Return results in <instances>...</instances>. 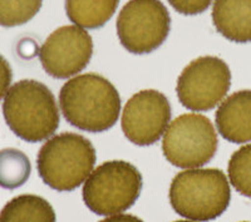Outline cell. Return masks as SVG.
<instances>
[{
    "label": "cell",
    "instance_id": "obj_1",
    "mask_svg": "<svg viewBox=\"0 0 251 222\" xmlns=\"http://www.w3.org/2000/svg\"><path fill=\"white\" fill-rule=\"evenodd\" d=\"M59 105L67 122L91 133L108 131L121 112V97L107 78L96 73L79 74L63 84Z\"/></svg>",
    "mask_w": 251,
    "mask_h": 222
},
{
    "label": "cell",
    "instance_id": "obj_2",
    "mask_svg": "<svg viewBox=\"0 0 251 222\" xmlns=\"http://www.w3.org/2000/svg\"><path fill=\"white\" fill-rule=\"evenodd\" d=\"M3 116L10 131L30 143L48 140L60 122L54 94L46 84L33 79L19 80L9 88Z\"/></svg>",
    "mask_w": 251,
    "mask_h": 222
},
{
    "label": "cell",
    "instance_id": "obj_3",
    "mask_svg": "<svg viewBox=\"0 0 251 222\" xmlns=\"http://www.w3.org/2000/svg\"><path fill=\"white\" fill-rule=\"evenodd\" d=\"M169 197L172 208L180 216L207 222L225 212L231 190L227 177L219 168H191L174 177Z\"/></svg>",
    "mask_w": 251,
    "mask_h": 222
},
{
    "label": "cell",
    "instance_id": "obj_4",
    "mask_svg": "<svg viewBox=\"0 0 251 222\" xmlns=\"http://www.w3.org/2000/svg\"><path fill=\"white\" fill-rule=\"evenodd\" d=\"M96 149L82 134L64 132L49 138L38 152L40 178L58 192H69L86 182L96 165Z\"/></svg>",
    "mask_w": 251,
    "mask_h": 222
},
{
    "label": "cell",
    "instance_id": "obj_5",
    "mask_svg": "<svg viewBox=\"0 0 251 222\" xmlns=\"http://www.w3.org/2000/svg\"><path fill=\"white\" fill-rule=\"evenodd\" d=\"M142 185V176L132 163L107 161L89 174L83 186L82 197L96 215L113 216L134 205Z\"/></svg>",
    "mask_w": 251,
    "mask_h": 222
},
{
    "label": "cell",
    "instance_id": "obj_6",
    "mask_svg": "<svg viewBox=\"0 0 251 222\" xmlns=\"http://www.w3.org/2000/svg\"><path fill=\"white\" fill-rule=\"evenodd\" d=\"M217 133L203 114L185 113L170 122L163 134V156L178 168H199L214 158Z\"/></svg>",
    "mask_w": 251,
    "mask_h": 222
},
{
    "label": "cell",
    "instance_id": "obj_7",
    "mask_svg": "<svg viewBox=\"0 0 251 222\" xmlns=\"http://www.w3.org/2000/svg\"><path fill=\"white\" fill-rule=\"evenodd\" d=\"M171 29V17L161 0H129L117 18L121 44L133 54L160 48Z\"/></svg>",
    "mask_w": 251,
    "mask_h": 222
},
{
    "label": "cell",
    "instance_id": "obj_8",
    "mask_svg": "<svg viewBox=\"0 0 251 222\" xmlns=\"http://www.w3.org/2000/svg\"><path fill=\"white\" fill-rule=\"evenodd\" d=\"M231 86V72L221 58L205 55L192 60L177 79L176 92L185 108L211 111L223 102Z\"/></svg>",
    "mask_w": 251,
    "mask_h": 222
},
{
    "label": "cell",
    "instance_id": "obj_9",
    "mask_svg": "<svg viewBox=\"0 0 251 222\" xmlns=\"http://www.w3.org/2000/svg\"><path fill=\"white\" fill-rule=\"evenodd\" d=\"M170 122L171 105L167 97L154 89H145L126 102L121 127L133 145L151 146L160 141Z\"/></svg>",
    "mask_w": 251,
    "mask_h": 222
},
{
    "label": "cell",
    "instance_id": "obj_10",
    "mask_svg": "<svg viewBox=\"0 0 251 222\" xmlns=\"http://www.w3.org/2000/svg\"><path fill=\"white\" fill-rule=\"evenodd\" d=\"M93 55V40L86 29L63 25L46 39L39 50L42 67L57 79L71 78L88 66Z\"/></svg>",
    "mask_w": 251,
    "mask_h": 222
},
{
    "label": "cell",
    "instance_id": "obj_11",
    "mask_svg": "<svg viewBox=\"0 0 251 222\" xmlns=\"http://www.w3.org/2000/svg\"><path fill=\"white\" fill-rule=\"evenodd\" d=\"M215 122L224 140L231 143L251 142V91H239L221 102Z\"/></svg>",
    "mask_w": 251,
    "mask_h": 222
},
{
    "label": "cell",
    "instance_id": "obj_12",
    "mask_svg": "<svg viewBox=\"0 0 251 222\" xmlns=\"http://www.w3.org/2000/svg\"><path fill=\"white\" fill-rule=\"evenodd\" d=\"M211 17L224 38L234 43L251 42V0H215Z\"/></svg>",
    "mask_w": 251,
    "mask_h": 222
},
{
    "label": "cell",
    "instance_id": "obj_13",
    "mask_svg": "<svg viewBox=\"0 0 251 222\" xmlns=\"http://www.w3.org/2000/svg\"><path fill=\"white\" fill-rule=\"evenodd\" d=\"M0 222H55V212L43 197L20 195L0 211Z\"/></svg>",
    "mask_w": 251,
    "mask_h": 222
},
{
    "label": "cell",
    "instance_id": "obj_14",
    "mask_svg": "<svg viewBox=\"0 0 251 222\" xmlns=\"http://www.w3.org/2000/svg\"><path fill=\"white\" fill-rule=\"evenodd\" d=\"M120 0H66L67 17L83 29H98L109 22Z\"/></svg>",
    "mask_w": 251,
    "mask_h": 222
},
{
    "label": "cell",
    "instance_id": "obj_15",
    "mask_svg": "<svg viewBox=\"0 0 251 222\" xmlns=\"http://www.w3.org/2000/svg\"><path fill=\"white\" fill-rule=\"evenodd\" d=\"M30 173V160L24 152L17 148H4L0 151V187L19 188L28 181Z\"/></svg>",
    "mask_w": 251,
    "mask_h": 222
},
{
    "label": "cell",
    "instance_id": "obj_16",
    "mask_svg": "<svg viewBox=\"0 0 251 222\" xmlns=\"http://www.w3.org/2000/svg\"><path fill=\"white\" fill-rule=\"evenodd\" d=\"M227 173L235 190L240 195L251 198V143L232 153L228 161Z\"/></svg>",
    "mask_w": 251,
    "mask_h": 222
},
{
    "label": "cell",
    "instance_id": "obj_17",
    "mask_svg": "<svg viewBox=\"0 0 251 222\" xmlns=\"http://www.w3.org/2000/svg\"><path fill=\"white\" fill-rule=\"evenodd\" d=\"M43 5V0H0V25H23L31 20Z\"/></svg>",
    "mask_w": 251,
    "mask_h": 222
},
{
    "label": "cell",
    "instance_id": "obj_18",
    "mask_svg": "<svg viewBox=\"0 0 251 222\" xmlns=\"http://www.w3.org/2000/svg\"><path fill=\"white\" fill-rule=\"evenodd\" d=\"M167 1L180 14L196 15L207 10L214 0H167Z\"/></svg>",
    "mask_w": 251,
    "mask_h": 222
},
{
    "label": "cell",
    "instance_id": "obj_19",
    "mask_svg": "<svg viewBox=\"0 0 251 222\" xmlns=\"http://www.w3.org/2000/svg\"><path fill=\"white\" fill-rule=\"evenodd\" d=\"M13 79V72L8 60L0 55V100L6 96Z\"/></svg>",
    "mask_w": 251,
    "mask_h": 222
},
{
    "label": "cell",
    "instance_id": "obj_20",
    "mask_svg": "<svg viewBox=\"0 0 251 222\" xmlns=\"http://www.w3.org/2000/svg\"><path fill=\"white\" fill-rule=\"evenodd\" d=\"M100 222H143V221L141 219H138V217L133 216V215L118 214V215H113V216H108L107 219L102 220V221Z\"/></svg>",
    "mask_w": 251,
    "mask_h": 222
},
{
    "label": "cell",
    "instance_id": "obj_21",
    "mask_svg": "<svg viewBox=\"0 0 251 222\" xmlns=\"http://www.w3.org/2000/svg\"><path fill=\"white\" fill-rule=\"evenodd\" d=\"M175 222H196V221H175Z\"/></svg>",
    "mask_w": 251,
    "mask_h": 222
},
{
    "label": "cell",
    "instance_id": "obj_22",
    "mask_svg": "<svg viewBox=\"0 0 251 222\" xmlns=\"http://www.w3.org/2000/svg\"><path fill=\"white\" fill-rule=\"evenodd\" d=\"M243 222H248V221H243Z\"/></svg>",
    "mask_w": 251,
    "mask_h": 222
}]
</instances>
